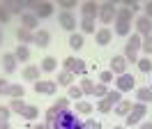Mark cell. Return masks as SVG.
Wrapping results in <instances>:
<instances>
[{
	"label": "cell",
	"instance_id": "obj_1",
	"mask_svg": "<svg viewBox=\"0 0 152 129\" xmlns=\"http://www.w3.org/2000/svg\"><path fill=\"white\" fill-rule=\"evenodd\" d=\"M51 129H83V122L78 120L74 111H60Z\"/></svg>",
	"mask_w": 152,
	"mask_h": 129
},
{
	"label": "cell",
	"instance_id": "obj_2",
	"mask_svg": "<svg viewBox=\"0 0 152 129\" xmlns=\"http://www.w3.org/2000/svg\"><path fill=\"white\" fill-rule=\"evenodd\" d=\"M141 44H143V37L141 35H132L129 39H127V44H124V60L129 62H136L138 60V48H141Z\"/></svg>",
	"mask_w": 152,
	"mask_h": 129
},
{
	"label": "cell",
	"instance_id": "obj_3",
	"mask_svg": "<svg viewBox=\"0 0 152 129\" xmlns=\"http://www.w3.org/2000/svg\"><path fill=\"white\" fill-rule=\"evenodd\" d=\"M26 9L32 12L37 18H48V16H53V12H56V7L51 2H26Z\"/></svg>",
	"mask_w": 152,
	"mask_h": 129
},
{
	"label": "cell",
	"instance_id": "obj_4",
	"mask_svg": "<svg viewBox=\"0 0 152 129\" xmlns=\"http://www.w3.org/2000/svg\"><path fill=\"white\" fill-rule=\"evenodd\" d=\"M124 118H127V120H124V122H127V127H134V125H138V122L145 118V104H138V101H136V104L132 106V111H129Z\"/></svg>",
	"mask_w": 152,
	"mask_h": 129
},
{
	"label": "cell",
	"instance_id": "obj_5",
	"mask_svg": "<svg viewBox=\"0 0 152 129\" xmlns=\"http://www.w3.org/2000/svg\"><path fill=\"white\" fill-rule=\"evenodd\" d=\"M118 14V7H115L113 2H104V5H99V21L102 23H111Z\"/></svg>",
	"mask_w": 152,
	"mask_h": 129
},
{
	"label": "cell",
	"instance_id": "obj_6",
	"mask_svg": "<svg viewBox=\"0 0 152 129\" xmlns=\"http://www.w3.org/2000/svg\"><path fill=\"white\" fill-rule=\"evenodd\" d=\"M58 21H60V28L67 30V32H74L76 30V16L72 12H60V14H58Z\"/></svg>",
	"mask_w": 152,
	"mask_h": 129
},
{
	"label": "cell",
	"instance_id": "obj_7",
	"mask_svg": "<svg viewBox=\"0 0 152 129\" xmlns=\"http://www.w3.org/2000/svg\"><path fill=\"white\" fill-rule=\"evenodd\" d=\"M35 92L37 95H56L58 83L56 81H35Z\"/></svg>",
	"mask_w": 152,
	"mask_h": 129
},
{
	"label": "cell",
	"instance_id": "obj_8",
	"mask_svg": "<svg viewBox=\"0 0 152 129\" xmlns=\"http://www.w3.org/2000/svg\"><path fill=\"white\" fill-rule=\"evenodd\" d=\"M108 69H111L113 74H118V76L127 74V60H124V55H113V58H111V64H108Z\"/></svg>",
	"mask_w": 152,
	"mask_h": 129
},
{
	"label": "cell",
	"instance_id": "obj_9",
	"mask_svg": "<svg viewBox=\"0 0 152 129\" xmlns=\"http://www.w3.org/2000/svg\"><path fill=\"white\" fill-rule=\"evenodd\" d=\"M136 35H141V37L152 35V21H150L148 16H145V14L136 18Z\"/></svg>",
	"mask_w": 152,
	"mask_h": 129
},
{
	"label": "cell",
	"instance_id": "obj_10",
	"mask_svg": "<svg viewBox=\"0 0 152 129\" xmlns=\"http://www.w3.org/2000/svg\"><path fill=\"white\" fill-rule=\"evenodd\" d=\"M115 85H118V90H120V92H129V90H134L136 81H134L132 74H122V76L115 78Z\"/></svg>",
	"mask_w": 152,
	"mask_h": 129
},
{
	"label": "cell",
	"instance_id": "obj_11",
	"mask_svg": "<svg viewBox=\"0 0 152 129\" xmlns=\"http://www.w3.org/2000/svg\"><path fill=\"white\" fill-rule=\"evenodd\" d=\"M37 21H39V18L35 16L32 12H23V14H21V28H26V30L37 32Z\"/></svg>",
	"mask_w": 152,
	"mask_h": 129
},
{
	"label": "cell",
	"instance_id": "obj_12",
	"mask_svg": "<svg viewBox=\"0 0 152 129\" xmlns=\"http://www.w3.org/2000/svg\"><path fill=\"white\" fill-rule=\"evenodd\" d=\"M81 16L95 21V18L99 16V5H97V2H83V5H81Z\"/></svg>",
	"mask_w": 152,
	"mask_h": 129
},
{
	"label": "cell",
	"instance_id": "obj_13",
	"mask_svg": "<svg viewBox=\"0 0 152 129\" xmlns=\"http://www.w3.org/2000/svg\"><path fill=\"white\" fill-rule=\"evenodd\" d=\"M111 39H113V32H111L108 28H102V30H97V32H95V42L99 46H108V44H111Z\"/></svg>",
	"mask_w": 152,
	"mask_h": 129
},
{
	"label": "cell",
	"instance_id": "obj_14",
	"mask_svg": "<svg viewBox=\"0 0 152 129\" xmlns=\"http://www.w3.org/2000/svg\"><path fill=\"white\" fill-rule=\"evenodd\" d=\"M35 44H37L39 48H46V46L51 44V32L44 30V28H39L37 32H35Z\"/></svg>",
	"mask_w": 152,
	"mask_h": 129
},
{
	"label": "cell",
	"instance_id": "obj_15",
	"mask_svg": "<svg viewBox=\"0 0 152 129\" xmlns=\"http://www.w3.org/2000/svg\"><path fill=\"white\" fill-rule=\"evenodd\" d=\"M16 62H19V60H16V55H14V53H5V55H2V69H5L7 74L16 72Z\"/></svg>",
	"mask_w": 152,
	"mask_h": 129
},
{
	"label": "cell",
	"instance_id": "obj_16",
	"mask_svg": "<svg viewBox=\"0 0 152 129\" xmlns=\"http://www.w3.org/2000/svg\"><path fill=\"white\" fill-rule=\"evenodd\" d=\"M16 39H19V44L28 46L30 42H35V32H32V30H26V28H19V30H16Z\"/></svg>",
	"mask_w": 152,
	"mask_h": 129
},
{
	"label": "cell",
	"instance_id": "obj_17",
	"mask_svg": "<svg viewBox=\"0 0 152 129\" xmlns=\"http://www.w3.org/2000/svg\"><path fill=\"white\" fill-rule=\"evenodd\" d=\"M23 95H26V88L21 83H14L7 88V97H12V99H23Z\"/></svg>",
	"mask_w": 152,
	"mask_h": 129
},
{
	"label": "cell",
	"instance_id": "obj_18",
	"mask_svg": "<svg viewBox=\"0 0 152 129\" xmlns=\"http://www.w3.org/2000/svg\"><path fill=\"white\" fill-rule=\"evenodd\" d=\"M129 32H132V23H129V21H118V18H115V35L127 37Z\"/></svg>",
	"mask_w": 152,
	"mask_h": 129
},
{
	"label": "cell",
	"instance_id": "obj_19",
	"mask_svg": "<svg viewBox=\"0 0 152 129\" xmlns=\"http://www.w3.org/2000/svg\"><path fill=\"white\" fill-rule=\"evenodd\" d=\"M83 42H86V39H83V35H78V32H72V35H69V48H72V51H81V48H83Z\"/></svg>",
	"mask_w": 152,
	"mask_h": 129
},
{
	"label": "cell",
	"instance_id": "obj_20",
	"mask_svg": "<svg viewBox=\"0 0 152 129\" xmlns=\"http://www.w3.org/2000/svg\"><path fill=\"white\" fill-rule=\"evenodd\" d=\"M23 78H26V81H39V67L28 64V67L23 69Z\"/></svg>",
	"mask_w": 152,
	"mask_h": 129
},
{
	"label": "cell",
	"instance_id": "obj_21",
	"mask_svg": "<svg viewBox=\"0 0 152 129\" xmlns=\"http://www.w3.org/2000/svg\"><path fill=\"white\" fill-rule=\"evenodd\" d=\"M136 99H138V104L152 101V90L150 88H138V90H136Z\"/></svg>",
	"mask_w": 152,
	"mask_h": 129
},
{
	"label": "cell",
	"instance_id": "obj_22",
	"mask_svg": "<svg viewBox=\"0 0 152 129\" xmlns=\"http://www.w3.org/2000/svg\"><path fill=\"white\" fill-rule=\"evenodd\" d=\"M14 55H16V60H21V62H28V60H30V48H28V46H23V44H19V46H16V51H14Z\"/></svg>",
	"mask_w": 152,
	"mask_h": 129
},
{
	"label": "cell",
	"instance_id": "obj_23",
	"mask_svg": "<svg viewBox=\"0 0 152 129\" xmlns=\"http://www.w3.org/2000/svg\"><path fill=\"white\" fill-rule=\"evenodd\" d=\"M5 7H7L10 14H19V16L23 14V12H28V9H26V2H7Z\"/></svg>",
	"mask_w": 152,
	"mask_h": 129
},
{
	"label": "cell",
	"instance_id": "obj_24",
	"mask_svg": "<svg viewBox=\"0 0 152 129\" xmlns=\"http://www.w3.org/2000/svg\"><path fill=\"white\" fill-rule=\"evenodd\" d=\"M132 106H134L132 101H124V99H122L118 106H113V113H115V115H127V113L132 111Z\"/></svg>",
	"mask_w": 152,
	"mask_h": 129
},
{
	"label": "cell",
	"instance_id": "obj_25",
	"mask_svg": "<svg viewBox=\"0 0 152 129\" xmlns=\"http://www.w3.org/2000/svg\"><path fill=\"white\" fill-rule=\"evenodd\" d=\"M132 16H134V12L127 7V5H124V7H118V14H115L118 21H129V23H132Z\"/></svg>",
	"mask_w": 152,
	"mask_h": 129
},
{
	"label": "cell",
	"instance_id": "obj_26",
	"mask_svg": "<svg viewBox=\"0 0 152 129\" xmlns=\"http://www.w3.org/2000/svg\"><path fill=\"white\" fill-rule=\"evenodd\" d=\"M104 99L108 101L111 106H118V104L122 101V95H120V90H108V92H106V97H104Z\"/></svg>",
	"mask_w": 152,
	"mask_h": 129
},
{
	"label": "cell",
	"instance_id": "obj_27",
	"mask_svg": "<svg viewBox=\"0 0 152 129\" xmlns=\"http://www.w3.org/2000/svg\"><path fill=\"white\" fill-rule=\"evenodd\" d=\"M56 67H58V60H56V58H51V55H48V58H44V60H42V64H39V69H42V72H53Z\"/></svg>",
	"mask_w": 152,
	"mask_h": 129
},
{
	"label": "cell",
	"instance_id": "obj_28",
	"mask_svg": "<svg viewBox=\"0 0 152 129\" xmlns=\"http://www.w3.org/2000/svg\"><path fill=\"white\" fill-rule=\"evenodd\" d=\"M67 97L72 101H81V97H83V90L78 88V85H69L67 88Z\"/></svg>",
	"mask_w": 152,
	"mask_h": 129
},
{
	"label": "cell",
	"instance_id": "obj_29",
	"mask_svg": "<svg viewBox=\"0 0 152 129\" xmlns=\"http://www.w3.org/2000/svg\"><path fill=\"white\" fill-rule=\"evenodd\" d=\"M72 78H74V74L62 69V72L58 74V85H67V88H69V85H72Z\"/></svg>",
	"mask_w": 152,
	"mask_h": 129
},
{
	"label": "cell",
	"instance_id": "obj_30",
	"mask_svg": "<svg viewBox=\"0 0 152 129\" xmlns=\"http://www.w3.org/2000/svg\"><path fill=\"white\" fill-rule=\"evenodd\" d=\"M26 101L23 99H12V104H10V111H14V113H19V115H23V111H26Z\"/></svg>",
	"mask_w": 152,
	"mask_h": 129
},
{
	"label": "cell",
	"instance_id": "obj_31",
	"mask_svg": "<svg viewBox=\"0 0 152 129\" xmlns=\"http://www.w3.org/2000/svg\"><path fill=\"white\" fill-rule=\"evenodd\" d=\"M58 113H60V111H58L56 106H51V108L46 111V115H44V122H46L48 127H51V125H53V122H56V118H58Z\"/></svg>",
	"mask_w": 152,
	"mask_h": 129
},
{
	"label": "cell",
	"instance_id": "obj_32",
	"mask_svg": "<svg viewBox=\"0 0 152 129\" xmlns=\"http://www.w3.org/2000/svg\"><path fill=\"white\" fill-rule=\"evenodd\" d=\"M23 118H26V120H37L39 118V108H37V106H26Z\"/></svg>",
	"mask_w": 152,
	"mask_h": 129
},
{
	"label": "cell",
	"instance_id": "obj_33",
	"mask_svg": "<svg viewBox=\"0 0 152 129\" xmlns=\"http://www.w3.org/2000/svg\"><path fill=\"white\" fill-rule=\"evenodd\" d=\"M138 69H141L143 74H150L152 72V58H141V60H138Z\"/></svg>",
	"mask_w": 152,
	"mask_h": 129
},
{
	"label": "cell",
	"instance_id": "obj_34",
	"mask_svg": "<svg viewBox=\"0 0 152 129\" xmlns=\"http://www.w3.org/2000/svg\"><path fill=\"white\" fill-rule=\"evenodd\" d=\"M78 88L83 90V95H92V92H95V83L90 81V78H83V81H81V85H78Z\"/></svg>",
	"mask_w": 152,
	"mask_h": 129
},
{
	"label": "cell",
	"instance_id": "obj_35",
	"mask_svg": "<svg viewBox=\"0 0 152 129\" xmlns=\"http://www.w3.org/2000/svg\"><path fill=\"white\" fill-rule=\"evenodd\" d=\"M81 30H83L86 35L95 32V21H92V18H83V21H81Z\"/></svg>",
	"mask_w": 152,
	"mask_h": 129
},
{
	"label": "cell",
	"instance_id": "obj_36",
	"mask_svg": "<svg viewBox=\"0 0 152 129\" xmlns=\"http://www.w3.org/2000/svg\"><path fill=\"white\" fill-rule=\"evenodd\" d=\"M72 74H78V76H83V74H86V62H83V60H81V58H76V62H74V69H72Z\"/></svg>",
	"mask_w": 152,
	"mask_h": 129
},
{
	"label": "cell",
	"instance_id": "obj_37",
	"mask_svg": "<svg viewBox=\"0 0 152 129\" xmlns=\"http://www.w3.org/2000/svg\"><path fill=\"white\" fill-rule=\"evenodd\" d=\"M76 113H92V104H88V101H76Z\"/></svg>",
	"mask_w": 152,
	"mask_h": 129
},
{
	"label": "cell",
	"instance_id": "obj_38",
	"mask_svg": "<svg viewBox=\"0 0 152 129\" xmlns=\"http://www.w3.org/2000/svg\"><path fill=\"white\" fill-rule=\"evenodd\" d=\"M69 101H72L69 97H60V99H58L53 106H56L58 111H69Z\"/></svg>",
	"mask_w": 152,
	"mask_h": 129
},
{
	"label": "cell",
	"instance_id": "obj_39",
	"mask_svg": "<svg viewBox=\"0 0 152 129\" xmlns=\"http://www.w3.org/2000/svg\"><path fill=\"white\" fill-rule=\"evenodd\" d=\"M111 81H113V72H111V69H106V72H99V83L108 85Z\"/></svg>",
	"mask_w": 152,
	"mask_h": 129
},
{
	"label": "cell",
	"instance_id": "obj_40",
	"mask_svg": "<svg viewBox=\"0 0 152 129\" xmlns=\"http://www.w3.org/2000/svg\"><path fill=\"white\" fill-rule=\"evenodd\" d=\"M106 92H108V88H106L104 83H95V92H92L95 97H102V99H104V97H106Z\"/></svg>",
	"mask_w": 152,
	"mask_h": 129
},
{
	"label": "cell",
	"instance_id": "obj_41",
	"mask_svg": "<svg viewBox=\"0 0 152 129\" xmlns=\"http://www.w3.org/2000/svg\"><path fill=\"white\" fill-rule=\"evenodd\" d=\"M10 18H12V14L7 12V7H5V5H0V26L10 23Z\"/></svg>",
	"mask_w": 152,
	"mask_h": 129
},
{
	"label": "cell",
	"instance_id": "obj_42",
	"mask_svg": "<svg viewBox=\"0 0 152 129\" xmlns=\"http://www.w3.org/2000/svg\"><path fill=\"white\" fill-rule=\"evenodd\" d=\"M141 48H143V51H145L148 55H152V35L143 37V44H141Z\"/></svg>",
	"mask_w": 152,
	"mask_h": 129
},
{
	"label": "cell",
	"instance_id": "obj_43",
	"mask_svg": "<svg viewBox=\"0 0 152 129\" xmlns=\"http://www.w3.org/2000/svg\"><path fill=\"white\" fill-rule=\"evenodd\" d=\"M97 111H99V113H111V111H113V106H111L106 99H99V104H97Z\"/></svg>",
	"mask_w": 152,
	"mask_h": 129
},
{
	"label": "cell",
	"instance_id": "obj_44",
	"mask_svg": "<svg viewBox=\"0 0 152 129\" xmlns=\"http://www.w3.org/2000/svg\"><path fill=\"white\" fill-rule=\"evenodd\" d=\"M83 129H102V125H99L95 118H88L86 122H83Z\"/></svg>",
	"mask_w": 152,
	"mask_h": 129
},
{
	"label": "cell",
	"instance_id": "obj_45",
	"mask_svg": "<svg viewBox=\"0 0 152 129\" xmlns=\"http://www.w3.org/2000/svg\"><path fill=\"white\" fill-rule=\"evenodd\" d=\"M60 7H62V12H72V9H76V0H62Z\"/></svg>",
	"mask_w": 152,
	"mask_h": 129
},
{
	"label": "cell",
	"instance_id": "obj_46",
	"mask_svg": "<svg viewBox=\"0 0 152 129\" xmlns=\"http://www.w3.org/2000/svg\"><path fill=\"white\" fill-rule=\"evenodd\" d=\"M0 122H10V106H0Z\"/></svg>",
	"mask_w": 152,
	"mask_h": 129
},
{
	"label": "cell",
	"instance_id": "obj_47",
	"mask_svg": "<svg viewBox=\"0 0 152 129\" xmlns=\"http://www.w3.org/2000/svg\"><path fill=\"white\" fill-rule=\"evenodd\" d=\"M74 62H76V58H65L62 69H65V72H72V69H74Z\"/></svg>",
	"mask_w": 152,
	"mask_h": 129
},
{
	"label": "cell",
	"instance_id": "obj_48",
	"mask_svg": "<svg viewBox=\"0 0 152 129\" xmlns=\"http://www.w3.org/2000/svg\"><path fill=\"white\" fill-rule=\"evenodd\" d=\"M7 88H10L7 78H5V76H0V97H2V95H7Z\"/></svg>",
	"mask_w": 152,
	"mask_h": 129
},
{
	"label": "cell",
	"instance_id": "obj_49",
	"mask_svg": "<svg viewBox=\"0 0 152 129\" xmlns=\"http://www.w3.org/2000/svg\"><path fill=\"white\" fill-rule=\"evenodd\" d=\"M143 9H145V16H148V18L152 21V2H148V5H145Z\"/></svg>",
	"mask_w": 152,
	"mask_h": 129
},
{
	"label": "cell",
	"instance_id": "obj_50",
	"mask_svg": "<svg viewBox=\"0 0 152 129\" xmlns=\"http://www.w3.org/2000/svg\"><path fill=\"white\" fill-rule=\"evenodd\" d=\"M30 129H51V127H48L46 122H37V125H32Z\"/></svg>",
	"mask_w": 152,
	"mask_h": 129
},
{
	"label": "cell",
	"instance_id": "obj_51",
	"mask_svg": "<svg viewBox=\"0 0 152 129\" xmlns=\"http://www.w3.org/2000/svg\"><path fill=\"white\" fill-rule=\"evenodd\" d=\"M141 129H152V122H143V125H141Z\"/></svg>",
	"mask_w": 152,
	"mask_h": 129
},
{
	"label": "cell",
	"instance_id": "obj_52",
	"mask_svg": "<svg viewBox=\"0 0 152 129\" xmlns=\"http://www.w3.org/2000/svg\"><path fill=\"white\" fill-rule=\"evenodd\" d=\"M0 129H12V127H10V122H0Z\"/></svg>",
	"mask_w": 152,
	"mask_h": 129
},
{
	"label": "cell",
	"instance_id": "obj_53",
	"mask_svg": "<svg viewBox=\"0 0 152 129\" xmlns=\"http://www.w3.org/2000/svg\"><path fill=\"white\" fill-rule=\"evenodd\" d=\"M0 44H2V28H0Z\"/></svg>",
	"mask_w": 152,
	"mask_h": 129
},
{
	"label": "cell",
	"instance_id": "obj_54",
	"mask_svg": "<svg viewBox=\"0 0 152 129\" xmlns=\"http://www.w3.org/2000/svg\"><path fill=\"white\" fill-rule=\"evenodd\" d=\"M113 129H124V127H122V125H118V127H113Z\"/></svg>",
	"mask_w": 152,
	"mask_h": 129
}]
</instances>
